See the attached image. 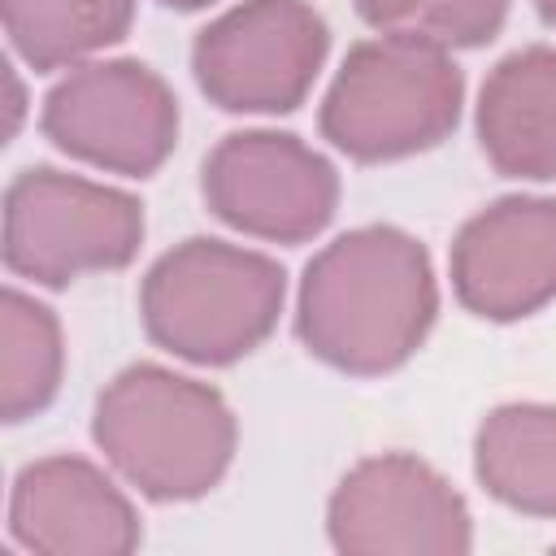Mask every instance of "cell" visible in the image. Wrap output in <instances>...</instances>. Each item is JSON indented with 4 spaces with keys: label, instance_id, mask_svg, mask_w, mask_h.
<instances>
[{
    "label": "cell",
    "instance_id": "1",
    "mask_svg": "<svg viewBox=\"0 0 556 556\" xmlns=\"http://www.w3.org/2000/svg\"><path fill=\"white\" fill-rule=\"evenodd\" d=\"M439 317L426 243L400 226H356L330 239L300 278L295 334L321 365L378 378L417 356Z\"/></svg>",
    "mask_w": 556,
    "mask_h": 556
},
{
    "label": "cell",
    "instance_id": "13",
    "mask_svg": "<svg viewBox=\"0 0 556 556\" xmlns=\"http://www.w3.org/2000/svg\"><path fill=\"white\" fill-rule=\"evenodd\" d=\"M473 473L513 513L556 517V404H500L473 434Z\"/></svg>",
    "mask_w": 556,
    "mask_h": 556
},
{
    "label": "cell",
    "instance_id": "17",
    "mask_svg": "<svg viewBox=\"0 0 556 556\" xmlns=\"http://www.w3.org/2000/svg\"><path fill=\"white\" fill-rule=\"evenodd\" d=\"M156 4L178 9V13H191V9H204V4H213V0H156Z\"/></svg>",
    "mask_w": 556,
    "mask_h": 556
},
{
    "label": "cell",
    "instance_id": "14",
    "mask_svg": "<svg viewBox=\"0 0 556 556\" xmlns=\"http://www.w3.org/2000/svg\"><path fill=\"white\" fill-rule=\"evenodd\" d=\"M13 52L39 70H74L87 56L122 43L135 22V0H0Z\"/></svg>",
    "mask_w": 556,
    "mask_h": 556
},
{
    "label": "cell",
    "instance_id": "9",
    "mask_svg": "<svg viewBox=\"0 0 556 556\" xmlns=\"http://www.w3.org/2000/svg\"><path fill=\"white\" fill-rule=\"evenodd\" d=\"M217 222L269 243H308L339 208L334 165L287 130H230L200 165Z\"/></svg>",
    "mask_w": 556,
    "mask_h": 556
},
{
    "label": "cell",
    "instance_id": "18",
    "mask_svg": "<svg viewBox=\"0 0 556 556\" xmlns=\"http://www.w3.org/2000/svg\"><path fill=\"white\" fill-rule=\"evenodd\" d=\"M534 9H539V17H543L547 26H556V0H534Z\"/></svg>",
    "mask_w": 556,
    "mask_h": 556
},
{
    "label": "cell",
    "instance_id": "10",
    "mask_svg": "<svg viewBox=\"0 0 556 556\" xmlns=\"http://www.w3.org/2000/svg\"><path fill=\"white\" fill-rule=\"evenodd\" d=\"M452 291L482 321H521L556 300V195H500L452 239Z\"/></svg>",
    "mask_w": 556,
    "mask_h": 556
},
{
    "label": "cell",
    "instance_id": "16",
    "mask_svg": "<svg viewBox=\"0 0 556 556\" xmlns=\"http://www.w3.org/2000/svg\"><path fill=\"white\" fill-rule=\"evenodd\" d=\"M356 13L382 35H413L452 52L491 43L508 17V0H356Z\"/></svg>",
    "mask_w": 556,
    "mask_h": 556
},
{
    "label": "cell",
    "instance_id": "8",
    "mask_svg": "<svg viewBox=\"0 0 556 556\" xmlns=\"http://www.w3.org/2000/svg\"><path fill=\"white\" fill-rule=\"evenodd\" d=\"M330 547L343 556H465L473 517L465 495L421 456L356 460L326 504Z\"/></svg>",
    "mask_w": 556,
    "mask_h": 556
},
{
    "label": "cell",
    "instance_id": "2",
    "mask_svg": "<svg viewBox=\"0 0 556 556\" xmlns=\"http://www.w3.org/2000/svg\"><path fill=\"white\" fill-rule=\"evenodd\" d=\"M91 439L139 495L182 504L226 478L239 426L217 387L139 361L96 395Z\"/></svg>",
    "mask_w": 556,
    "mask_h": 556
},
{
    "label": "cell",
    "instance_id": "6",
    "mask_svg": "<svg viewBox=\"0 0 556 556\" xmlns=\"http://www.w3.org/2000/svg\"><path fill=\"white\" fill-rule=\"evenodd\" d=\"M330 52V26L308 0H239L191 43V74L226 113H291Z\"/></svg>",
    "mask_w": 556,
    "mask_h": 556
},
{
    "label": "cell",
    "instance_id": "3",
    "mask_svg": "<svg viewBox=\"0 0 556 556\" xmlns=\"http://www.w3.org/2000/svg\"><path fill=\"white\" fill-rule=\"evenodd\" d=\"M287 274L274 256L191 235L161 252L139 287V317L156 348L191 365H235L282 313Z\"/></svg>",
    "mask_w": 556,
    "mask_h": 556
},
{
    "label": "cell",
    "instance_id": "4",
    "mask_svg": "<svg viewBox=\"0 0 556 556\" xmlns=\"http://www.w3.org/2000/svg\"><path fill=\"white\" fill-rule=\"evenodd\" d=\"M460 104L465 74L447 48L378 35L343 56L317 122L330 148L361 165H382L439 148L456 130Z\"/></svg>",
    "mask_w": 556,
    "mask_h": 556
},
{
    "label": "cell",
    "instance_id": "11",
    "mask_svg": "<svg viewBox=\"0 0 556 556\" xmlns=\"http://www.w3.org/2000/svg\"><path fill=\"white\" fill-rule=\"evenodd\" d=\"M9 530L35 556H126L143 526L126 491L83 456H43L13 478Z\"/></svg>",
    "mask_w": 556,
    "mask_h": 556
},
{
    "label": "cell",
    "instance_id": "5",
    "mask_svg": "<svg viewBox=\"0 0 556 556\" xmlns=\"http://www.w3.org/2000/svg\"><path fill=\"white\" fill-rule=\"evenodd\" d=\"M143 243V204L130 191L30 165L4 191L0 252L9 274L70 287L83 274L126 269Z\"/></svg>",
    "mask_w": 556,
    "mask_h": 556
},
{
    "label": "cell",
    "instance_id": "7",
    "mask_svg": "<svg viewBox=\"0 0 556 556\" xmlns=\"http://www.w3.org/2000/svg\"><path fill=\"white\" fill-rule=\"evenodd\" d=\"M39 126L74 161L148 178L178 143V100L143 61H83L52 83Z\"/></svg>",
    "mask_w": 556,
    "mask_h": 556
},
{
    "label": "cell",
    "instance_id": "15",
    "mask_svg": "<svg viewBox=\"0 0 556 556\" xmlns=\"http://www.w3.org/2000/svg\"><path fill=\"white\" fill-rule=\"evenodd\" d=\"M65 374L61 321L35 295L4 287L0 291V417L9 426L43 413Z\"/></svg>",
    "mask_w": 556,
    "mask_h": 556
},
{
    "label": "cell",
    "instance_id": "12",
    "mask_svg": "<svg viewBox=\"0 0 556 556\" xmlns=\"http://www.w3.org/2000/svg\"><path fill=\"white\" fill-rule=\"evenodd\" d=\"M473 130L482 156L504 178H556V48L530 43L495 61L482 78Z\"/></svg>",
    "mask_w": 556,
    "mask_h": 556
}]
</instances>
